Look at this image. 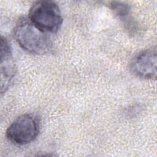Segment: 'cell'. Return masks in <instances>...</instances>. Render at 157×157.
<instances>
[{
  "label": "cell",
  "instance_id": "3957f363",
  "mask_svg": "<svg viewBox=\"0 0 157 157\" xmlns=\"http://www.w3.org/2000/svg\"><path fill=\"white\" fill-rule=\"evenodd\" d=\"M39 132L37 118L32 114H23L17 118L8 127L6 136L9 141L18 145L32 142Z\"/></svg>",
  "mask_w": 157,
  "mask_h": 157
},
{
  "label": "cell",
  "instance_id": "277c9868",
  "mask_svg": "<svg viewBox=\"0 0 157 157\" xmlns=\"http://www.w3.org/2000/svg\"><path fill=\"white\" fill-rule=\"evenodd\" d=\"M156 65V50L151 48L136 55L129 64V69L134 75L140 78L155 79Z\"/></svg>",
  "mask_w": 157,
  "mask_h": 157
},
{
  "label": "cell",
  "instance_id": "5b68a950",
  "mask_svg": "<svg viewBox=\"0 0 157 157\" xmlns=\"http://www.w3.org/2000/svg\"><path fill=\"white\" fill-rule=\"evenodd\" d=\"M1 93L6 92L12 83L15 73L16 67L13 60L12 48L8 40L1 37Z\"/></svg>",
  "mask_w": 157,
  "mask_h": 157
},
{
  "label": "cell",
  "instance_id": "7a4b0ae2",
  "mask_svg": "<svg viewBox=\"0 0 157 157\" xmlns=\"http://www.w3.org/2000/svg\"><path fill=\"white\" fill-rule=\"evenodd\" d=\"M29 20L37 28L46 33L59 31L63 17L58 6L52 1H39L29 9Z\"/></svg>",
  "mask_w": 157,
  "mask_h": 157
},
{
  "label": "cell",
  "instance_id": "8992f818",
  "mask_svg": "<svg viewBox=\"0 0 157 157\" xmlns=\"http://www.w3.org/2000/svg\"><path fill=\"white\" fill-rule=\"evenodd\" d=\"M110 7L114 15L124 23L127 29L132 31V28H134L135 25L130 17L129 6L123 2L112 1Z\"/></svg>",
  "mask_w": 157,
  "mask_h": 157
},
{
  "label": "cell",
  "instance_id": "6da1fadb",
  "mask_svg": "<svg viewBox=\"0 0 157 157\" xmlns=\"http://www.w3.org/2000/svg\"><path fill=\"white\" fill-rule=\"evenodd\" d=\"M14 37L22 48L33 54H45L52 47L48 34L37 28L29 20L18 22L14 29Z\"/></svg>",
  "mask_w": 157,
  "mask_h": 157
}]
</instances>
